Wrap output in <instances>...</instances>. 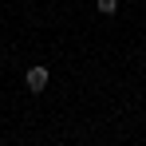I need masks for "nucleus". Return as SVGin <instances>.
<instances>
[{"mask_svg": "<svg viewBox=\"0 0 146 146\" xmlns=\"http://www.w3.org/2000/svg\"><path fill=\"white\" fill-rule=\"evenodd\" d=\"M48 79H51V71H48V67H28V71H24L28 91H36V95H40V91L48 87Z\"/></svg>", "mask_w": 146, "mask_h": 146, "instance_id": "1", "label": "nucleus"}, {"mask_svg": "<svg viewBox=\"0 0 146 146\" xmlns=\"http://www.w3.org/2000/svg\"><path fill=\"white\" fill-rule=\"evenodd\" d=\"M95 8L103 16H115V12H119V0H95Z\"/></svg>", "mask_w": 146, "mask_h": 146, "instance_id": "2", "label": "nucleus"}]
</instances>
